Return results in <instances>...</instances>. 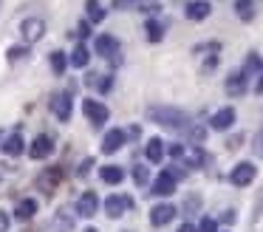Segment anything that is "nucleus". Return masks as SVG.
I'll return each instance as SVG.
<instances>
[{
	"instance_id": "f257e3e1",
	"label": "nucleus",
	"mask_w": 263,
	"mask_h": 232,
	"mask_svg": "<svg viewBox=\"0 0 263 232\" xmlns=\"http://www.w3.org/2000/svg\"><path fill=\"white\" fill-rule=\"evenodd\" d=\"M147 119L167 130H187L190 128V113H184L181 108H173V105H150Z\"/></svg>"
},
{
	"instance_id": "f03ea898",
	"label": "nucleus",
	"mask_w": 263,
	"mask_h": 232,
	"mask_svg": "<svg viewBox=\"0 0 263 232\" xmlns=\"http://www.w3.org/2000/svg\"><path fill=\"white\" fill-rule=\"evenodd\" d=\"M133 207H136V201H133L130 195H108L105 198V215H108V218H122V215Z\"/></svg>"
},
{
	"instance_id": "7ed1b4c3",
	"label": "nucleus",
	"mask_w": 263,
	"mask_h": 232,
	"mask_svg": "<svg viewBox=\"0 0 263 232\" xmlns=\"http://www.w3.org/2000/svg\"><path fill=\"white\" fill-rule=\"evenodd\" d=\"M257 175V167L252 162H238L232 167V173H229V181H232L235 187H249L252 181H255Z\"/></svg>"
},
{
	"instance_id": "20e7f679",
	"label": "nucleus",
	"mask_w": 263,
	"mask_h": 232,
	"mask_svg": "<svg viewBox=\"0 0 263 232\" xmlns=\"http://www.w3.org/2000/svg\"><path fill=\"white\" fill-rule=\"evenodd\" d=\"M82 113H85L88 122H93L97 128H102V124L108 122V116H110L108 105H102V102H97V99H85V102H82Z\"/></svg>"
},
{
	"instance_id": "39448f33",
	"label": "nucleus",
	"mask_w": 263,
	"mask_h": 232,
	"mask_svg": "<svg viewBox=\"0 0 263 232\" xmlns=\"http://www.w3.org/2000/svg\"><path fill=\"white\" fill-rule=\"evenodd\" d=\"M51 153H54V141H51V136L37 133V136H34V141L29 145V156L34 158V162H43V158H48Z\"/></svg>"
},
{
	"instance_id": "423d86ee",
	"label": "nucleus",
	"mask_w": 263,
	"mask_h": 232,
	"mask_svg": "<svg viewBox=\"0 0 263 232\" xmlns=\"http://www.w3.org/2000/svg\"><path fill=\"white\" fill-rule=\"evenodd\" d=\"M20 34H23L26 43H37V40H43V34H46V23H43L40 17H26V20L20 23Z\"/></svg>"
},
{
	"instance_id": "0eeeda50",
	"label": "nucleus",
	"mask_w": 263,
	"mask_h": 232,
	"mask_svg": "<svg viewBox=\"0 0 263 232\" xmlns=\"http://www.w3.org/2000/svg\"><path fill=\"white\" fill-rule=\"evenodd\" d=\"M235 119H238L235 108L227 105V108H221V111H215V113L210 116V128H212V130H229V128L235 124Z\"/></svg>"
},
{
	"instance_id": "6e6552de",
	"label": "nucleus",
	"mask_w": 263,
	"mask_h": 232,
	"mask_svg": "<svg viewBox=\"0 0 263 232\" xmlns=\"http://www.w3.org/2000/svg\"><path fill=\"white\" fill-rule=\"evenodd\" d=\"M210 14H212V3H210V0H190L187 9H184V17H187V20H193V23L206 20Z\"/></svg>"
},
{
	"instance_id": "1a4fd4ad",
	"label": "nucleus",
	"mask_w": 263,
	"mask_h": 232,
	"mask_svg": "<svg viewBox=\"0 0 263 232\" xmlns=\"http://www.w3.org/2000/svg\"><path fill=\"white\" fill-rule=\"evenodd\" d=\"M125 141H127V133L122 128H110L108 133H105V139H102V153H116V150H122L125 147Z\"/></svg>"
},
{
	"instance_id": "9d476101",
	"label": "nucleus",
	"mask_w": 263,
	"mask_h": 232,
	"mask_svg": "<svg viewBox=\"0 0 263 232\" xmlns=\"http://www.w3.org/2000/svg\"><path fill=\"white\" fill-rule=\"evenodd\" d=\"M99 209V195L93 190L82 192L80 198H77V215H82V218H91V215H97Z\"/></svg>"
},
{
	"instance_id": "9b49d317",
	"label": "nucleus",
	"mask_w": 263,
	"mask_h": 232,
	"mask_svg": "<svg viewBox=\"0 0 263 232\" xmlns=\"http://www.w3.org/2000/svg\"><path fill=\"white\" fill-rule=\"evenodd\" d=\"M176 212H178V209L173 207V204H156V207L150 209V224H153V226H164V224H170V221L176 218Z\"/></svg>"
},
{
	"instance_id": "f8f14e48",
	"label": "nucleus",
	"mask_w": 263,
	"mask_h": 232,
	"mask_svg": "<svg viewBox=\"0 0 263 232\" xmlns=\"http://www.w3.org/2000/svg\"><path fill=\"white\" fill-rule=\"evenodd\" d=\"M93 51H97L99 57H116L119 54V40H116L114 34H99L97 43H93Z\"/></svg>"
},
{
	"instance_id": "ddd939ff",
	"label": "nucleus",
	"mask_w": 263,
	"mask_h": 232,
	"mask_svg": "<svg viewBox=\"0 0 263 232\" xmlns=\"http://www.w3.org/2000/svg\"><path fill=\"white\" fill-rule=\"evenodd\" d=\"M153 195H173V192H176V179H173V173L170 170H164V173H159L156 175V181H153Z\"/></svg>"
},
{
	"instance_id": "4468645a",
	"label": "nucleus",
	"mask_w": 263,
	"mask_h": 232,
	"mask_svg": "<svg viewBox=\"0 0 263 232\" xmlns=\"http://www.w3.org/2000/svg\"><path fill=\"white\" fill-rule=\"evenodd\" d=\"M51 111H54V116L60 119V122H68L71 119V111H74V105H71V96L68 94H57L51 99Z\"/></svg>"
},
{
	"instance_id": "2eb2a0df",
	"label": "nucleus",
	"mask_w": 263,
	"mask_h": 232,
	"mask_svg": "<svg viewBox=\"0 0 263 232\" xmlns=\"http://www.w3.org/2000/svg\"><path fill=\"white\" fill-rule=\"evenodd\" d=\"M223 88H227L229 96H243L246 94V74L243 71H232L227 77V82H223Z\"/></svg>"
},
{
	"instance_id": "dca6fc26",
	"label": "nucleus",
	"mask_w": 263,
	"mask_h": 232,
	"mask_svg": "<svg viewBox=\"0 0 263 232\" xmlns=\"http://www.w3.org/2000/svg\"><path fill=\"white\" fill-rule=\"evenodd\" d=\"M0 150L6 153V156H20L26 150V141H23V133H9L0 145Z\"/></svg>"
},
{
	"instance_id": "f3484780",
	"label": "nucleus",
	"mask_w": 263,
	"mask_h": 232,
	"mask_svg": "<svg viewBox=\"0 0 263 232\" xmlns=\"http://www.w3.org/2000/svg\"><path fill=\"white\" fill-rule=\"evenodd\" d=\"M144 156H147V162H150V164H159L161 158H164V141H161L159 136L147 139V147H144Z\"/></svg>"
},
{
	"instance_id": "a211bd4d",
	"label": "nucleus",
	"mask_w": 263,
	"mask_h": 232,
	"mask_svg": "<svg viewBox=\"0 0 263 232\" xmlns=\"http://www.w3.org/2000/svg\"><path fill=\"white\" fill-rule=\"evenodd\" d=\"M37 209H40L37 198H23V201L17 204V209H14V218H17V221H31Z\"/></svg>"
},
{
	"instance_id": "6ab92c4d",
	"label": "nucleus",
	"mask_w": 263,
	"mask_h": 232,
	"mask_svg": "<svg viewBox=\"0 0 263 232\" xmlns=\"http://www.w3.org/2000/svg\"><path fill=\"white\" fill-rule=\"evenodd\" d=\"M99 175H102L105 184H122V181H125V170L116 167V164H105V167H99Z\"/></svg>"
},
{
	"instance_id": "aec40b11",
	"label": "nucleus",
	"mask_w": 263,
	"mask_h": 232,
	"mask_svg": "<svg viewBox=\"0 0 263 232\" xmlns=\"http://www.w3.org/2000/svg\"><path fill=\"white\" fill-rule=\"evenodd\" d=\"M60 179H63V170H60V167H48L37 181H40V187H43L46 192H51L54 187H57V181H60Z\"/></svg>"
},
{
	"instance_id": "412c9836",
	"label": "nucleus",
	"mask_w": 263,
	"mask_h": 232,
	"mask_svg": "<svg viewBox=\"0 0 263 232\" xmlns=\"http://www.w3.org/2000/svg\"><path fill=\"white\" fill-rule=\"evenodd\" d=\"M88 60H91V54H88V45H85V43H80L74 51H71L68 65H74V68H85V65H88Z\"/></svg>"
},
{
	"instance_id": "4be33fe9",
	"label": "nucleus",
	"mask_w": 263,
	"mask_h": 232,
	"mask_svg": "<svg viewBox=\"0 0 263 232\" xmlns=\"http://www.w3.org/2000/svg\"><path fill=\"white\" fill-rule=\"evenodd\" d=\"M235 14L243 23L255 20V0H235Z\"/></svg>"
},
{
	"instance_id": "5701e85b",
	"label": "nucleus",
	"mask_w": 263,
	"mask_h": 232,
	"mask_svg": "<svg viewBox=\"0 0 263 232\" xmlns=\"http://www.w3.org/2000/svg\"><path fill=\"white\" fill-rule=\"evenodd\" d=\"M144 31H147V40H150V43H161V40H164V26H161L159 20H153V17L144 23Z\"/></svg>"
},
{
	"instance_id": "b1692460",
	"label": "nucleus",
	"mask_w": 263,
	"mask_h": 232,
	"mask_svg": "<svg viewBox=\"0 0 263 232\" xmlns=\"http://www.w3.org/2000/svg\"><path fill=\"white\" fill-rule=\"evenodd\" d=\"M240 71L246 74V79H249L252 74H260V71H263V60L255 54V51H252V54L246 57V62H243V68H240Z\"/></svg>"
},
{
	"instance_id": "393cba45",
	"label": "nucleus",
	"mask_w": 263,
	"mask_h": 232,
	"mask_svg": "<svg viewBox=\"0 0 263 232\" xmlns=\"http://www.w3.org/2000/svg\"><path fill=\"white\" fill-rule=\"evenodd\" d=\"M65 68H68V57H65V51H51V71L57 74V77H63Z\"/></svg>"
},
{
	"instance_id": "a878e982",
	"label": "nucleus",
	"mask_w": 263,
	"mask_h": 232,
	"mask_svg": "<svg viewBox=\"0 0 263 232\" xmlns=\"http://www.w3.org/2000/svg\"><path fill=\"white\" fill-rule=\"evenodd\" d=\"M85 9H88V20L91 23H102L105 20V9L99 6V0H88Z\"/></svg>"
},
{
	"instance_id": "bb28decb",
	"label": "nucleus",
	"mask_w": 263,
	"mask_h": 232,
	"mask_svg": "<svg viewBox=\"0 0 263 232\" xmlns=\"http://www.w3.org/2000/svg\"><path fill=\"white\" fill-rule=\"evenodd\" d=\"M190 141H193L195 147H201V141L206 139V128H201V124H190Z\"/></svg>"
},
{
	"instance_id": "cd10ccee",
	"label": "nucleus",
	"mask_w": 263,
	"mask_h": 232,
	"mask_svg": "<svg viewBox=\"0 0 263 232\" xmlns=\"http://www.w3.org/2000/svg\"><path fill=\"white\" fill-rule=\"evenodd\" d=\"M133 181H136L139 187H144L150 181V170L142 167V164H136V167H133Z\"/></svg>"
},
{
	"instance_id": "c85d7f7f",
	"label": "nucleus",
	"mask_w": 263,
	"mask_h": 232,
	"mask_svg": "<svg viewBox=\"0 0 263 232\" xmlns=\"http://www.w3.org/2000/svg\"><path fill=\"white\" fill-rule=\"evenodd\" d=\"M54 224H57L60 232H71V229H74V221H71V215H65V209H63V212H57V221H54Z\"/></svg>"
},
{
	"instance_id": "c756f323",
	"label": "nucleus",
	"mask_w": 263,
	"mask_h": 232,
	"mask_svg": "<svg viewBox=\"0 0 263 232\" xmlns=\"http://www.w3.org/2000/svg\"><path fill=\"white\" fill-rule=\"evenodd\" d=\"M195 232H218V221L215 218H201V224L195 226Z\"/></svg>"
},
{
	"instance_id": "7c9ffc66",
	"label": "nucleus",
	"mask_w": 263,
	"mask_h": 232,
	"mask_svg": "<svg viewBox=\"0 0 263 232\" xmlns=\"http://www.w3.org/2000/svg\"><path fill=\"white\" fill-rule=\"evenodd\" d=\"M252 150H255L257 158H263V130H257L255 139H252Z\"/></svg>"
},
{
	"instance_id": "2f4dec72",
	"label": "nucleus",
	"mask_w": 263,
	"mask_h": 232,
	"mask_svg": "<svg viewBox=\"0 0 263 232\" xmlns=\"http://www.w3.org/2000/svg\"><path fill=\"white\" fill-rule=\"evenodd\" d=\"M29 54V45H12V48H9V60H20V57H26Z\"/></svg>"
},
{
	"instance_id": "473e14b6",
	"label": "nucleus",
	"mask_w": 263,
	"mask_h": 232,
	"mask_svg": "<svg viewBox=\"0 0 263 232\" xmlns=\"http://www.w3.org/2000/svg\"><path fill=\"white\" fill-rule=\"evenodd\" d=\"M91 167H93V158L88 156V158H82L80 162V167H77V175H80V179H85L88 173H91Z\"/></svg>"
},
{
	"instance_id": "72a5a7b5",
	"label": "nucleus",
	"mask_w": 263,
	"mask_h": 232,
	"mask_svg": "<svg viewBox=\"0 0 263 232\" xmlns=\"http://www.w3.org/2000/svg\"><path fill=\"white\" fill-rule=\"evenodd\" d=\"M133 6H136V0H110V9H116V11H127Z\"/></svg>"
},
{
	"instance_id": "f704fd0d",
	"label": "nucleus",
	"mask_w": 263,
	"mask_h": 232,
	"mask_svg": "<svg viewBox=\"0 0 263 232\" xmlns=\"http://www.w3.org/2000/svg\"><path fill=\"white\" fill-rule=\"evenodd\" d=\"M110 88H114V77H110V74H102V79H99V94H108Z\"/></svg>"
},
{
	"instance_id": "c9c22d12",
	"label": "nucleus",
	"mask_w": 263,
	"mask_h": 232,
	"mask_svg": "<svg viewBox=\"0 0 263 232\" xmlns=\"http://www.w3.org/2000/svg\"><path fill=\"white\" fill-rule=\"evenodd\" d=\"M201 207V198L198 195H190L187 201H184V209H187V212H193V209H198Z\"/></svg>"
},
{
	"instance_id": "e433bc0d",
	"label": "nucleus",
	"mask_w": 263,
	"mask_h": 232,
	"mask_svg": "<svg viewBox=\"0 0 263 232\" xmlns=\"http://www.w3.org/2000/svg\"><path fill=\"white\" fill-rule=\"evenodd\" d=\"M9 226H12V218L6 209H0V232H9Z\"/></svg>"
},
{
	"instance_id": "4c0bfd02",
	"label": "nucleus",
	"mask_w": 263,
	"mask_h": 232,
	"mask_svg": "<svg viewBox=\"0 0 263 232\" xmlns=\"http://www.w3.org/2000/svg\"><path fill=\"white\" fill-rule=\"evenodd\" d=\"M260 209H263V190H260V198H257V204H255V212H252V221H257V218H260Z\"/></svg>"
},
{
	"instance_id": "58836bf2",
	"label": "nucleus",
	"mask_w": 263,
	"mask_h": 232,
	"mask_svg": "<svg viewBox=\"0 0 263 232\" xmlns=\"http://www.w3.org/2000/svg\"><path fill=\"white\" fill-rule=\"evenodd\" d=\"M170 156L181 158V156H184V145H170Z\"/></svg>"
},
{
	"instance_id": "ea45409f",
	"label": "nucleus",
	"mask_w": 263,
	"mask_h": 232,
	"mask_svg": "<svg viewBox=\"0 0 263 232\" xmlns=\"http://www.w3.org/2000/svg\"><path fill=\"white\" fill-rule=\"evenodd\" d=\"M235 218H238V215H235V209H227V215H223V221H227V224H235Z\"/></svg>"
},
{
	"instance_id": "a19ab883",
	"label": "nucleus",
	"mask_w": 263,
	"mask_h": 232,
	"mask_svg": "<svg viewBox=\"0 0 263 232\" xmlns=\"http://www.w3.org/2000/svg\"><path fill=\"white\" fill-rule=\"evenodd\" d=\"M178 232H195V226H190V224H181V226H178Z\"/></svg>"
},
{
	"instance_id": "79ce46f5",
	"label": "nucleus",
	"mask_w": 263,
	"mask_h": 232,
	"mask_svg": "<svg viewBox=\"0 0 263 232\" xmlns=\"http://www.w3.org/2000/svg\"><path fill=\"white\" fill-rule=\"evenodd\" d=\"M255 91H257V94H263V71H260V79H257V85H255Z\"/></svg>"
},
{
	"instance_id": "37998d69",
	"label": "nucleus",
	"mask_w": 263,
	"mask_h": 232,
	"mask_svg": "<svg viewBox=\"0 0 263 232\" xmlns=\"http://www.w3.org/2000/svg\"><path fill=\"white\" fill-rule=\"evenodd\" d=\"M82 232H99V229H97V226H85Z\"/></svg>"
},
{
	"instance_id": "c03bdc74",
	"label": "nucleus",
	"mask_w": 263,
	"mask_h": 232,
	"mask_svg": "<svg viewBox=\"0 0 263 232\" xmlns=\"http://www.w3.org/2000/svg\"><path fill=\"white\" fill-rule=\"evenodd\" d=\"M122 232H133V229H122Z\"/></svg>"
}]
</instances>
